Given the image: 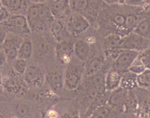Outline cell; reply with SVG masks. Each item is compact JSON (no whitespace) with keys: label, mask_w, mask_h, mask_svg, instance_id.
I'll return each instance as SVG.
<instances>
[{"label":"cell","mask_w":150,"mask_h":118,"mask_svg":"<svg viewBox=\"0 0 150 118\" xmlns=\"http://www.w3.org/2000/svg\"><path fill=\"white\" fill-rule=\"evenodd\" d=\"M90 28L89 21L81 14L73 13L67 22V30L74 37H79Z\"/></svg>","instance_id":"obj_1"},{"label":"cell","mask_w":150,"mask_h":118,"mask_svg":"<svg viewBox=\"0 0 150 118\" xmlns=\"http://www.w3.org/2000/svg\"><path fill=\"white\" fill-rule=\"evenodd\" d=\"M149 47V40L135 34L134 33H129L126 37L122 39L121 49L134 51L137 52H142Z\"/></svg>","instance_id":"obj_2"},{"label":"cell","mask_w":150,"mask_h":118,"mask_svg":"<svg viewBox=\"0 0 150 118\" xmlns=\"http://www.w3.org/2000/svg\"><path fill=\"white\" fill-rule=\"evenodd\" d=\"M4 26L9 30L23 34H29L30 28L27 18L23 15H14L6 19L4 22Z\"/></svg>","instance_id":"obj_3"},{"label":"cell","mask_w":150,"mask_h":118,"mask_svg":"<svg viewBox=\"0 0 150 118\" xmlns=\"http://www.w3.org/2000/svg\"><path fill=\"white\" fill-rule=\"evenodd\" d=\"M139 56V52L129 50H122L119 56L114 60L112 69L121 72L122 74L128 71L133 62Z\"/></svg>","instance_id":"obj_4"},{"label":"cell","mask_w":150,"mask_h":118,"mask_svg":"<svg viewBox=\"0 0 150 118\" xmlns=\"http://www.w3.org/2000/svg\"><path fill=\"white\" fill-rule=\"evenodd\" d=\"M45 76L42 69L35 65H29L24 73L25 82L33 87H41L44 83Z\"/></svg>","instance_id":"obj_5"},{"label":"cell","mask_w":150,"mask_h":118,"mask_svg":"<svg viewBox=\"0 0 150 118\" xmlns=\"http://www.w3.org/2000/svg\"><path fill=\"white\" fill-rule=\"evenodd\" d=\"M48 8L50 10V13L53 17H55V19H62L69 15L71 10L69 8L68 2L67 1H50L48 2Z\"/></svg>","instance_id":"obj_6"},{"label":"cell","mask_w":150,"mask_h":118,"mask_svg":"<svg viewBox=\"0 0 150 118\" xmlns=\"http://www.w3.org/2000/svg\"><path fill=\"white\" fill-rule=\"evenodd\" d=\"M55 52L58 61L61 63H67L74 53V44L69 40H63L56 46Z\"/></svg>","instance_id":"obj_7"},{"label":"cell","mask_w":150,"mask_h":118,"mask_svg":"<svg viewBox=\"0 0 150 118\" xmlns=\"http://www.w3.org/2000/svg\"><path fill=\"white\" fill-rule=\"evenodd\" d=\"M80 80H81V73L79 70V68L75 66L68 67L64 78L65 86L70 90L75 89L79 86Z\"/></svg>","instance_id":"obj_8"},{"label":"cell","mask_w":150,"mask_h":118,"mask_svg":"<svg viewBox=\"0 0 150 118\" xmlns=\"http://www.w3.org/2000/svg\"><path fill=\"white\" fill-rule=\"evenodd\" d=\"M122 73L114 69H110L107 71L105 75V87L106 91L113 92L116 89L120 87L121 79H122Z\"/></svg>","instance_id":"obj_9"},{"label":"cell","mask_w":150,"mask_h":118,"mask_svg":"<svg viewBox=\"0 0 150 118\" xmlns=\"http://www.w3.org/2000/svg\"><path fill=\"white\" fill-rule=\"evenodd\" d=\"M122 38L118 34H110L105 37L103 47H104L105 55L107 57L111 51H113L116 49L120 48L121 44H122Z\"/></svg>","instance_id":"obj_10"},{"label":"cell","mask_w":150,"mask_h":118,"mask_svg":"<svg viewBox=\"0 0 150 118\" xmlns=\"http://www.w3.org/2000/svg\"><path fill=\"white\" fill-rule=\"evenodd\" d=\"M74 52L79 60L86 62L90 55V46L84 40H78L74 44Z\"/></svg>","instance_id":"obj_11"},{"label":"cell","mask_w":150,"mask_h":118,"mask_svg":"<svg viewBox=\"0 0 150 118\" xmlns=\"http://www.w3.org/2000/svg\"><path fill=\"white\" fill-rule=\"evenodd\" d=\"M135 34L149 40H150V15L145 16L142 20L138 22L135 28L132 32Z\"/></svg>","instance_id":"obj_12"},{"label":"cell","mask_w":150,"mask_h":118,"mask_svg":"<svg viewBox=\"0 0 150 118\" xmlns=\"http://www.w3.org/2000/svg\"><path fill=\"white\" fill-rule=\"evenodd\" d=\"M50 29H51V33H52L53 36L58 42L63 41L65 35H66L67 28L65 27V25L63 24L61 20L54 19V21L51 23Z\"/></svg>","instance_id":"obj_13"},{"label":"cell","mask_w":150,"mask_h":118,"mask_svg":"<svg viewBox=\"0 0 150 118\" xmlns=\"http://www.w3.org/2000/svg\"><path fill=\"white\" fill-rule=\"evenodd\" d=\"M137 86V75L129 71H126L122 74L120 87L124 90L133 89Z\"/></svg>","instance_id":"obj_14"},{"label":"cell","mask_w":150,"mask_h":118,"mask_svg":"<svg viewBox=\"0 0 150 118\" xmlns=\"http://www.w3.org/2000/svg\"><path fill=\"white\" fill-rule=\"evenodd\" d=\"M124 96H125V93H124V89L118 87L117 89H116L115 91H113L110 94V97L108 99V101L107 103L109 104V106L111 108H117L118 106H120L121 104L123 102V99H124Z\"/></svg>","instance_id":"obj_15"},{"label":"cell","mask_w":150,"mask_h":118,"mask_svg":"<svg viewBox=\"0 0 150 118\" xmlns=\"http://www.w3.org/2000/svg\"><path fill=\"white\" fill-rule=\"evenodd\" d=\"M1 4L5 10L11 12L22 10L27 8V2L21 0H4L1 2Z\"/></svg>","instance_id":"obj_16"},{"label":"cell","mask_w":150,"mask_h":118,"mask_svg":"<svg viewBox=\"0 0 150 118\" xmlns=\"http://www.w3.org/2000/svg\"><path fill=\"white\" fill-rule=\"evenodd\" d=\"M33 53V44L30 40H24L18 48V58L19 59L27 60L31 58Z\"/></svg>","instance_id":"obj_17"},{"label":"cell","mask_w":150,"mask_h":118,"mask_svg":"<svg viewBox=\"0 0 150 118\" xmlns=\"http://www.w3.org/2000/svg\"><path fill=\"white\" fill-rule=\"evenodd\" d=\"M89 3L90 1H86V0H76V1H69L68 4L70 10L74 11V13L80 14V12L87 10L89 7Z\"/></svg>","instance_id":"obj_18"},{"label":"cell","mask_w":150,"mask_h":118,"mask_svg":"<svg viewBox=\"0 0 150 118\" xmlns=\"http://www.w3.org/2000/svg\"><path fill=\"white\" fill-rule=\"evenodd\" d=\"M22 40L18 37H16V36H8L5 38L4 43L2 44V47H3V51H6L8 50H11L12 48H19L20 44H22Z\"/></svg>","instance_id":"obj_19"},{"label":"cell","mask_w":150,"mask_h":118,"mask_svg":"<svg viewBox=\"0 0 150 118\" xmlns=\"http://www.w3.org/2000/svg\"><path fill=\"white\" fill-rule=\"evenodd\" d=\"M137 86L141 88L150 90V70L146 69L137 75Z\"/></svg>","instance_id":"obj_20"},{"label":"cell","mask_w":150,"mask_h":118,"mask_svg":"<svg viewBox=\"0 0 150 118\" xmlns=\"http://www.w3.org/2000/svg\"><path fill=\"white\" fill-rule=\"evenodd\" d=\"M49 80V84L51 87L54 91H59L62 89L63 87V78L62 75L57 72H54L49 75L48 77Z\"/></svg>","instance_id":"obj_21"},{"label":"cell","mask_w":150,"mask_h":118,"mask_svg":"<svg viewBox=\"0 0 150 118\" xmlns=\"http://www.w3.org/2000/svg\"><path fill=\"white\" fill-rule=\"evenodd\" d=\"M111 116V108L103 105L94 111V118H109Z\"/></svg>","instance_id":"obj_22"},{"label":"cell","mask_w":150,"mask_h":118,"mask_svg":"<svg viewBox=\"0 0 150 118\" xmlns=\"http://www.w3.org/2000/svg\"><path fill=\"white\" fill-rule=\"evenodd\" d=\"M145 70H146L145 67L143 66V64L142 63L141 60L137 57L135 58V61L133 62V63L131 64V66L129 67V69L128 71H129V72H131L133 74H136V75H138V74H142V72H144Z\"/></svg>","instance_id":"obj_23"},{"label":"cell","mask_w":150,"mask_h":118,"mask_svg":"<svg viewBox=\"0 0 150 118\" xmlns=\"http://www.w3.org/2000/svg\"><path fill=\"white\" fill-rule=\"evenodd\" d=\"M13 65V69L17 74H24L26 69H27V62L26 60L23 59H19L17 58L12 63Z\"/></svg>","instance_id":"obj_24"},{"label":"cell","mask_w":150,"mask_h":118,"mask_svg":"<svg viewBox=\"0 0 150 118\" xmlns=\"http://www.w3.org/2000/svg\"><path fill=\"white\" fill-rule=\"evenodd\" d=\"M138 23V20L137 17L134 15H126V20H125V23L123 26V28H125L128 31H131L133 32L135 28L136 25Z\"/></svg>","instance_id":"obj_25"},{"label":"cell","mask_w":150,"mask_h":118,"mask_svg":"<svg viewBox=\"0 0 150 118\" xmlns=\"http://www.w3.org/2000/svg\"><path fill=\"white\" fill-rule=\"evenodd\" d=\"M138 58L141 60L145 69L150 70V47L146 49L145 51L140 52Z\"/></svg>","instance_id":"obj_26"},{"label":"cell","mask_w":150,"mask_h":118,"mask_svg":"<svg viewBox=\"0 0 150 118\" xmlns=\"http://www.w3.org/2000/svg\"><path fill=\"white\" fill-rule=\"evenodd\" d=\"M103 63V60L102 58H96L93 60H91V62L89 64V72L90 74H96L97 72H98L101 69Z\"/></svg>","instance_id":"obj_27"},{"label":"cell","mask_w":150,"mask_h":118,"mask_svg":"<svg viewBox=\"0 0 150 118\" xmlns=\"http://www.w3.org/2000/svg\"><path fill=\"white\" fill-rule=\"evenodd\" d=\"M36 50L37 52H40L41 54H46L49 50V45L47 41L44 39H40L36 42Z\"/></svg>","instance_id":"obj_28"},{"label":"cell","mask_w":150,"mask_h":118,"mask_svg":"<svg viewBox=\"0 0 150 118\" xmlns=\"http://www.w3.org/2000/svg\"><path fill=\"white\" fill-rule=\"evenodd\" d=\"M4 86H5V87L8 89V90H10V91H15L17 88V87H18V82H17V80L16 79L15 77H13V76H9L8 78H7V80L4 81Z\"/></svg>","instance_id":"obj_29"},{"label":"cell","mask_w":150,"mask_h":118,"mask_svg":"<svg viewBox=\"0 0 150 118\" xmlns=\"http://www.w3.org/2000/svg\"><path fill=\"white\" fill-rule=\"evenodd\" d=\"M4 52L6 57V61L9 62H13L18 58V48H12Z\"/></svg>","instance_id":"obj_30"},{"label":"cell","mask_w":150,"mask_h":118,"mask_svg":"<svg viewBox=\"0 0 150 118\" xmlns=\"http://www.w3.org/2000/svg\"><path fill=\"white\" fill-rule=\"evenodd\" d=\"M30 108L25 104H18L16 107V114L20 117H24L29 114Z\"/></svg>","instance_id":"obj_31"},{"label":"cell","mask_w":150,"mask_h":118,"mask_svg":"<svg viewBox=\"0 0 150 118\" xmlns=\"http://www.w3.org/2000/svg\"><path fill=\"white\" fill-rule=\"evenodd\" d=\"M126 20V15L122 14H116L112 18V22L118 27H123Z\"/></svg>","instance_id":"obj_32"},{"label":"cell","mask_w":150,"mask_h":118,"mask_svg":"<svg viewBox=\"0 0 150 118\" xmlns=\"http://www.w3.org/2000/svg\"><path fill=\"white\" fill-rule=\"evenodd\" d=\"M6 62V57L4 51H0V66H3Z\"/></svg>","instance_id":"obj_33"},{"label":"cell","mask_w":150,"mask_h":118,"mask_svg":"<svg viewBox=\"0 0 150 118\" xmlns=\"http://www.w3.org/2000/svg\"><path fill=\"white\" fill-rule=\"evenodd\" d=\"M5 38H6V34H5V33H4L3 30L0 29V45H2V44H3L4 41V40H5Z\"/></svg>","instance_id":"obj_34"},{"label":"cell","mask_w":150,"mask_h":118,"mask_svg":"<svg viewBox=\"0 0 150 118\" xmlns=\"http://www.w3.org/2000/svg\"><path fill=\"white\" fill-rule=\"evenodd\" d=\"M2 85H3V81H2V75L0 73V90L2 89Z\"/></svg>","instance_id":"obj_35"},{"label":"cell","mask_w":150,"mask_h":118,"mask_svg":"<svg viewBox=\"0 0 150 118\" xmlns=\"http://www.w3.org/2000/svg\"><path fill=\"white\" fill-rule=\"evenodd\" d=\"M0 118H4V117H2V116H0Z\"/></svg>","instance_id":"obj_36"}]
</instances>
